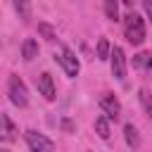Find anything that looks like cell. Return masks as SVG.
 Masks as SVG:
<instances>
[{
    "instance_id": "5b68a950",
    "label": "cell",
    "mask_w": 152,
    "mask_h": 152,
    "mask_svg": "<svg viewBox=\"0 0 152 152\" xmlns=\"http://www.w3.org/2000/svg\"><path fill=\"white\" fill-rule=\"evenodd\" d=\"M100 109L104 112V116L107 119H119L121 116V102L112 95V93H102V97H100Z\"/></svg>"
},
{
    "instance_id": "8fae6325",
    "label": "cell",
    "mask_w": 152,
    "mask_h": 152,
    "mask_svg": "<svg viewBox=\"0 0 152 152\" xmlns=\"http://www.w3.org/2000/svg\"><path fill=\"white\" fill-rule=\"evenodd\" d=\"M95 131H97V135L102 140H107L109 138V119L107 116H97L95 119Z\"/></svg>"
},
{
    "instance_id": "277c9868",
    "label": "cell",
    "mask_w": 152,
    "mask_h": 152,
    "mask_svg": "<svg viewBox=\"0 0 152 152\" xmlns=\"http://www.w3.org/2000/svg\"><path fill=\"white\" fill-rule=\"evenodd\" d=\"M24 138H26V145H28V150H31V152H55L52 140H50V138H45V135H43V133H38V131H26V133H24Z\"/></svg>"
},
{
    "instance_id": "52a82bcc",
    "label": "cell",
    "mask_w": 152,
    "mask_h": 152,
    "mask_svg": "<svg viewBox=\"0 0 152 152\" xmlns=\"http://www.w3.org/2000/svg\"><path fill=\"white\" fill-rule=\"evenodd\" d=\"M36 86H38V93H40L45 100H55L57 90H55V81H52V76H50L48 71H43V74L36 78Z\"/></svg>"
},
{
    "instance_id": "ba28073f",
    "label": "cell",
    "mask_w": 152,
    "mask_h": 152,
    "mask_svg": "<svg viewBox=\"0 0 152 152\" xmlns=\"http://www.w3.org/2000/svg\"><path fill=\"white\" fill-rule=\"evenodd\" d=\"M14 138H17V126L12 124V119L7 114L0 112V140L2 142H12Z\"/></svg>"
},
{
    "instance_id": "9a60e30c",
    "label": "cell",
    "mask_w": 152,
    "mask_h": 152,
    "mask_svg": "<svg viewBox=\"0 0 152 152\" xmlns=\"http://www.w3.org/2000/svg\"><path fill=\"white\" fill-rule=\"evenodd\" d=\"M150 57H152V52H140V55H135V57H133V66H135V69L150 66Z\"/></svg>"
},
{
    "instance_id": "7a4b0ae2",
    "label": "cell",
    "mask_w": 152,
    "mask_h": 152,
    "mask_svg": "<svg viewBox=\"0 0 152 152\" xmlns=\"http://www.w3.org/2000/svg\"><path fill=\"white\" fill-rule=\"evenodd\" d=\"M7 93H10V100H12L14 107H26L28 104V90H26V83L19 76H10Z\"/></svg>"
},
{
    "instance_id": "3957f363",
    "label": "cell",
    "mask_w": 152,
    "mask_h": 152,
    "mask_svg": "<svg viewBox=\"0 0 152 152\" xmlns=\"http://www.w3.org/2000/svg\"><path fill=\"white\" fill-rule=\"evenodd\" d=\"M57 62L62 64V69H64V74H66L69 78L78 76V71H81V64H78V57L74 55V50H71V48L62 45V48H59V55H57Z\"/></svg>"
},
{
    "instance_id": "ffe728a7",
    "label": "cell",
    "mask_w": 152,
    "mask_h": 152,
    "mask_svg": "<svg viewBox=\"0 0 152 152\" xmlns=\"http://www.w3.org/2000/svg\"><path fill=\"white\" fill-rule=\"evenodd\" d=\"M121 2H124V5H128V7H133V2H135V0H121Z\"/></svg>"
},
{
    "instance_id": "2e32d148",
    "label": "cell",
    "mask_w": 152,
    "mask_h": 152,
    "mask_svg": "<svg viewBox=\"0 0 152 152\" xmlns=\"http://www.w3.org/2000/svg\"><path fill=\"white\" fill-rule=\"evenodd\" d=\"M38 31L43 33V38H45V40H55V38H57L55 28H52L50 24H45V21H43V24H38Z\"/></svg>"
},
{
    "instance_id": "e0dca14e",
    "label": "cell",
    "mask_w": 152,
    "mask_h": 152,
    "mask_svg": "<svg viewBox=\"0 0 152 152\" xmlns=\"http://www.w3.org/2000/svg\"><path fill=\"white\" fill-rule=\"evenodd\" d=\"M140 97H142V104H145L147 114L152 116V93H150V90H142V93H140Z\"/></svg>"
},
{
    "instance_id": "6da1fadb",
    "label": "cell",
    "mask_w": 152,
    "mask_h": 152,
    "mask_svg": "<svg viewBox=\"0 0 152 152\" xmlns=\"http://www.w3.org/2000/svg\"><path fill=\"white\" fill-rule=\"evenodd\" d=\"M124 33H126V40L131 45H142L145 43V21L138 12H128L124 17Z\"/></svg>"
},
{
    "instance_id": "4fadbf2b",
    "label": "cell",
    "mask_w": 152,
    "mask_h": 152,
    "mask_svg": "<svg viewBox=\"0 0 152 152\" xmlns=\"http://www.w3.org/2000/svg\"><path fill=\"white\" fill-rule=\"evenodd\" d=\"M104 14H107V19L116 21L119 19V0H104Z\"/></svg>"
},
{
    "instance_id": "9c48e42d",
    "label": "cell",
    "mask_w": 152,
    "mask_h": 152,
    "mask_svg": "<svg viewBox=\"0 0 152 152\" xmlns=\"http://www.w3.org/2000/svg\"><path fill=\"white\" fill-rule=\"evenodd\" d=\"M21 57H24L26 62H31L33 57H38V43H36L33 38H26V40L21 43Z\"/></svg>"
},
{
    "instance_id": "7c38bea8",
    "label": "cell",
    "mask_w": 152,
    "mask_h": 152,
    "mask_svg": "<svg viewBox=\"0 0 152 152\" xmlns=\"http://www.w3.org/2000/svg\"><path fill=\"white\" fill-rule=\"evenodd\" d=\"M12 5H14V10L19 12L21 19H28L31 17V0H12Z\"/></svg>"
},
{
    "instance_id": "44dd1931",
    "label": "cell",
    "mask_w": 152,
    "mask_h": 152,
    "mask_svg": "<svg viewBox=\"0 0 152 152\" xmlns=\"http://www.w3.org/2000/svg\"><path fill=\"white\" fill-rule=\"evenodd\" d=\"M147 69H150V71H152V57H150V66H147Z\"/></svg>"
},
{
    "instance_id": "5bb4252c",
    "label": "cell",
    "mask_w": 152,
    "mask_h": 152,
    "mask_svg": "<svg viewBox=\"0 0 152 152\" xmlns=\"http://www.w3.org/2000/svg\"><path fill=\"white\" fill-rule=\"evenodd\" d=\"M109 52H112L109 40L107 38H100L97 40V59H109Z\"/></svg>"
},
{
    "instance_id": "7402d4cb",
    "label": "cell",
    "mask_w": 152,
    "mask_h": 152,
    "mask_svg": "<svg viewBox=\"0 0 152 152\" xmlns=\"http://www.w3.org/2000/svg\"><path fill=\"white\" fill-rule=\"evenodd\" d=\"M0 152H7V150H0Z\"/></svg>"
},
{
    "instance_id": "8992f818",
    "label": "cell",
    "mask_w": 152,
    "mask_h": 152,
    "mask_svg": "<svg viewBox=\"0 0 152 152\" xmlns=\"http://www.w3.org/2000/svg\"><path fill=\"white\" fill-rule=\"evenodd\" d=\"M109 59H112V74H114V78L124 81V78H126V55H124V50H121L119 45L112 48Z\"/></svg>"
},
{
    "instance_id": "d6986e66",
    "label": "cell",
    "mask_w": 152,
    "mask_h": 152,
    "mask_svg": "<svg viewBox=\"0 0 152 152\" xmlns=\"http://www.w3.org/2000/svg\"><path fill=\"white\" fill-rule=\"evenodd\" d=\"M142 7H145V12H147V17L152 21V0H142Z\"/></svg>"
},
{
    "instance_id": "30bf717a",
    "label": "cell",
    "mask_w": 152,
    "mask_h": 152,
    "mask_svg": "<svg viewBox=\"0 0 152 152\" xmlns=\"http://www.w3.org/2000/svg\"><path fill=\"white\" fill-rule=\"evenodd\" d=\"M124 138H126V145L133 147V150L140 145V135H138V128H135L133 124H126V126H124Z\"/></svg>"
},
{
    "instance_id": "ac0fdd59",
    "label": "cell",
    "mask_w": 152,
    "mask_h": 152,
    "mask_svg": "<svg viewBox=\"0 0 152 152\" xmlns=\"http://www.w3.org/2000/svg\"><path fill=\"white\" fill-rule=\"evenodd\" d=\"M59 126H62V131H66V133H74V131H76V124H74L71 119H62Z\"/></svg>"
}]
</instances>
